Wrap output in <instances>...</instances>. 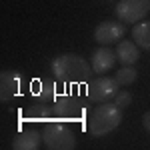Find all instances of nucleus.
Wrapping results in <instances>:
<instances>
[{
    "label": "nucleus",
    "mask_w": 150,
    "mask_h": 150,
    "mask_svg": "<svg viewBox=\"0 0 150 150\" xmlns=\"http://www.w3.org/2000/svg\"><path fill=\"white\" fill-rule=\"evenodd\" d=\"M50 70L54 74V78L62 84L68 86H80V84H88L90 76H92V66L78 54H60L50 62Z\"/></svg>",
    "instance_id": "1"
},
{
    "label": "nucleus",
    "mask_w": 150,
    "mask_h": 150,
    "mask_svg": "<svg viewBox=\"0 0 150 150\" xmlns=\"http://www.w3.org/2000/svg\"><path fill=\"white\" fill-rule=\"evenodd\" d=\"M136 78H138V70L134 66H122L114 74V80L118 82V86H130Z\"/></svg>",
    "instance_id": "14"
},
{
    "label": "nucleus",
    "mask_w": 150,
    "mask_h": 150,
    "mask_svg": "<svg viewBox=\"0 0 150 150\" xmlns=\"http://www.w3.org/2000/svg\"><path fill=\"white\" fill-rule=\"evenodd\" d=\"M132 40L138 44V48L150 52V20H142L132 26Z\"/></svg>",
    "instance_id": "13"
},
{
    "label": "nucleus",
    "mask_w": 150,
    "mask_h": 150,
    "mask_svg": "<svg viewBox=\"0 0 150 150\" xmlns=\"http://www.w3.org/2000/svg\"><path fill=\"white\" fill-rule=\"evenodd\" d=\"M150 12V0H118L114 6V14L120 22L136 24L142 22Z\"/></svg>",
    "instance_id": "5"
},
{
    "label": "nucleus",
    "mask_w": 150,
    "mask_h": 150,
    "mask_svg": "<svg viewBox=\"0 0 150 150\" xmlns=\"http://www.w3.org/2000/svg\"><path fill=\"white\" fill-rule=\"evenodd\" d=\"M142 126H144V128L150 132V112H146V114L142 116Z\"/></svg>",
    "instance_id": "17"
},
{
    "label": "nucleus",
    "mask_w": 150,
    "mask_h": 150,
    "mask_svg": "<svg viewBox=\"0 0 150 150\" xmlns=\"http://www.w3.org/2000/svg\"><path fill=\"white\" fill-rule=\"evenodd\" d=\"M42 142V132H38L36 128L18 130L12 138V150H36Z\"/></svg>",
    "instance_id": "9"
},
{
    "label": "nucleus",
    "mask_w": 150,
    "mask_h": 150,
    "mask_svg": "<svg viewBox=\"0 0 150 150\" xmlns=\"http://www.w3.org/2000/svg\"><path fill=\"white\" fill-rule=\"evenodd\" d=\"M140 58V48L134 40H120L116 46V60L124 66H134Z\"/></svg>",
    "instance_id": "12"
},
{
    "label": "nucleus",
    "mask_w": 150,
    "mask_h": 150,
    "mask_svg": "<svg viewBox=\"0 0 150 150\" xmlns=\"http://www.w3.org/2000/svg\"><path fill=\"white\" fill-rule=\"evenodd\" d=\"M122 122V108L114 102H102L94 110L90 118H86V130L94 138H100L110 134Z\"/></svg>",
    "instance_id": "2"
},
{
    "label": "nucleus",
    "mask_w": 150,
    "mask_h": 150,
    "mask_svg": "<svg viewBox=\"0 0 150 150\" xmlns=\"http://www.w3.org/2000/svg\"><path fill=\"white\" fill-rule=\"evenodd\" d=\"M116 62V52H112L108 46L96 48L92 52V60H90V66L96 74H106L108 70H112Z\"/></svg>",
    "instance_id": "10"
},
{
    "label": "nucleus",
    "mask_w": 150,
    "mask_h": 150,
    "mask_svg": "<svg viewBox=\"0 0 150 150\" xmlns=\"http://www.w3.org/2000/svg\"><path fill=\"white\" fill-rule=\"evenodd\" d=\"M20 88H22V78L18 72L4 70L0 74V100L2 102H10L14 96L20 94Z\"/></svg>",
    "instance_id": "8"
},
{
    "label": "nucleus",
    "mask_w": 150,
    "mask_h": 150,
    "mask_svg": "<svg viewBox=\"0 0 150 150\" xmlns=\"http://www.w3.org/2000/svg\"><path fill=\"white\" fill-rule=\"evenodd\" d=\"M36 96H38V100H42V102H48L50 98H52V102H54V98H56V86L52 84V82H46L42 80L38 84V88H36Z\"/></svg>",
    "instance_id": "15"
},
{
    "label": "nucleus",
    "mask_w": 150,
    "mask_h": 150,
    "mask_svg": "<svg viewBox=\"0 0 150 150\" xmlns=\"http://www.w3.org/2000/svg\"><path fill=\"white\" fill-rule=\"evenodd\" d=\"M52 116H54V108L46 102H36L32 106H28L26 110H24V120L26 122H32V124H46L52 120Z\"/></svg>",
    "instance_id": "11"
},
{
    "label": "nucleus",
    "mask_w": 150,
    "mask_h": 150,
    "mask_svg": "<svg viewBox=\"0 0 150 150\" xmlns=\"http://www.w3.org/2000/svg\"><path fill=\"white\" fill-rule=\"evenodd\" d=\"M52 108H54V118L64 120V122H82L88 116L86 102L74 92L58 94L56 98H54Z\"/></svg>",
    "instance_id": "3"
},
{
    "label": "nucleus",
    "mask_w": 150,
    "mask_h": 150,
    "mask_svg": "<svg viewBox=\"0 0 150 150\" xmlns=\"http://www.w3.org/2000/svg\"><path fill=\"white\" fill-rule=\"evenodd\" d=\"M126 34V26L124 22H114V20H104L96 26L94 30V40L102 46H110L114 42H120Z\"/></svg>",
    "instance_id": "7"
},
{
    "label": "nucleus",
    "mask_w": 150,
    "mask_h": 150,
    "mask_svg": "<svg viewBox=\"0 0 150 150\" xmlns=\"http://www.w3.org/2000/svg\"><path fill=\"white\" fill-rule=\"evenodd\" d=\"M42 140L50 150H74L76 136L64 120H50L42 128Z\"/></svg>",
    "instance_id": "4"
},
{
    "label": "nucleus",
    "mask_w": 150,
    "mask_h": 150,
    "mask_svg": "<svg viewBox=\"0 0 150 150\" xmlns=\"http://www.w3.org/2000/svg\"><path fill=\"white\" fill-rule=\"evenodd\" d=\"M114 104L116 106H120V108H126L132 104V94L126 92V90H118L114 96Z\"/></svg>",
    "instance_id": "16"
},
{
    "label": "nucleus",
    "mask_w": 150,
    "mask_h": 150,
    "mask_svg": "<svg viewBox=\"0 0 150 150\" xmlns=\"http://www.w3.org/2000/svg\"><path fill=\"white\" fill-rule=\"evenodd\" d=\"M118 92V82L108 76H100L86 84V98L90 102H108Z\"/></svg>",
    "instance_id": "6"
}]
</instances>
